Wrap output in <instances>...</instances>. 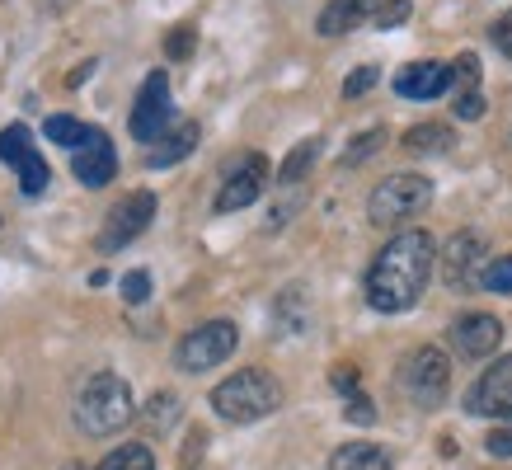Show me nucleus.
<instances>
[{
  "instance_id": "obj_8",
  "label": "nucleus",
  "mask_w": 512,
  "mask_h": 470,
  "mask_svg": "<svg viewBox=\"0 0 512 470\" xmlns=\"http://www.w3.org/2000/svg\"><path fill=\"white\" fill-rule=\"evenodd\" d=\"M170 118H174L170 76H165V71H151V76H146V85H141V94H137V104H132L127 127H132V137H137V141H151V146H156V141L165 137Z\"/></svg>"
},
{
  "instance_id": "obj_35",
  "label": "nucleus",
  "mask_w": 512,
  "mask_h": 470,
  "mask_svg": "<svg viewBox=\"0 0 512 470\" xmlns=\"http://www.w3.org/2000/svg\"><path fill=\"white\" fill-rule=\"evenodd\" d=\"M489 38H494V47L503 52V57H512V10H508V15H498V19H494Z\"/></svg>"
},
{
  "instance_id": "obj_32",
  "label": "nucleus",
  "mask_w": 512,
  "mask_h": 470,
  "mask_svg": "<svg viewBox=\"0 0 512 470\" xmlns=\"http://www.w3.org/2000/svg\"><path fill=\"white\" fill-rule=\"evenodd\" d=\"M376 80H381V71H376V66H357L353 76L343 80V99H357V94H367Z\"/></svg>"
},
{
  "instance_id": "obj_9",
  "label": "nucleus",
  "mask_w": 512,
  "mask_h": 470,
  "mask_svg": "<svg viewBox=\"0 0 512 470\" xmlns=\"http://www.w3.org/2000/svg\"><path fill=\"white\" fill-rule=\"evenodd\" d=\"M71 174H76L85 188L113 184V174H118V151H113V141L104 127H85V132H80L76 151H71Z\"/></svg>"
},
{
  "instance_id": "obj_24",
  "label": "nucleus",
  "mask_w": 512,
  "mask_h": 470,
  "mask_svg": "<svg viewBox=\"0 0 512 470\" xmlns=\"http://www.w3.org/2000/svg\"><path fill=\"white\" fill-rule=\"evenodd\" d=\"M381 146H386V127H367V132L353 137V146L343 151V170H353V165H362V160H372Z\"/></svg>"
},
{
  "instance_id": "obj_3",
  "label": "nucleus",
  "mask_w": 512,
  "mask_h": 470,
  "mask_svg": "<svg viewBox=\"0 0 512 470\" xmlns=\"http://www.w3.org/2000/svg\"><path fill=\"white\" fill-rule=\"evenodd\" d=\"M212 409L226 423H259L282 409V386L268 372H259V367H245V372L226 376L212 391Z\"/></svg>"
},
{
  "instance_id": "obj_34",
  "label": "nucleus",
  "mask_w": 512,
  "mask_h": 470,
  "mask_svg": "<svg viewBox=\"0 0 512 470\" xmlns=\"http://www.w3.org/2000/svg\"><path fill=\"white\" fill-rule=\"evenodd\" d=\"M451 113L461 118V123H475V118H484V94H456V104H451Z\"/></svg>"
},
{
  "instance_id": "obj_33",
  "label": "nucleus",
  "mask_w": 512,
  "mask_h": 470,
  "mask_svg": "<svg viewBox=\"0 0 512 470\" xmlns=\"http://www.w3.org/2000/svg\"><path fill=\"white\" fill-rule=\"evenodd\" d=\"M343 419H348V423H362V428H367V423H376V405L367 400V395H348V405H343Z\"/></svg>"
},
{
  "instance_id": "obj_11",
  "label": "nucleus",
  "mask_w": 512,
  "mask_h": 470,
  "mask_svg": "<svg viewBox=\"0 0 512 470\" xmlns=\"http://www.w3.org/2000/svg\"><path fill=\"white\" fill-rule=\"evenodd\" d=\"M466 414H480V419H508L512 423V353H503V358H498L494 367L470 386Z\"/></svg>"
},
{
  "instance_id": "obj_25",
  "label": "nucleus",
  "mask_w": 512,
  "mask_h": 470,
  "mask_svg": "<svg viewBox=\"0 0 512 470\" xmlns=\"http://www.w3.org/2000/svg\"><path fill=\"white\" fill-rule=\"evenodd\" d=\"M451 85H456V94L480 90V57H475V52H461V57H456V66H451Z\"/></svg>"
},
{
  "instance_id": "obj_17",
  "label": "nucleus",
  "mask_w": 512,
  "mask_h": 470,
  "mask_svg": "<svg viewBox=\"0 0 512 470\" xmlns=\"http://www.w3.org/2000/svg\"><path fill=\"white\" fill-rule=\"evenodd\" d=\"M329 470H390V452L376 442H343L329 456Z\"/></svg>"
},
{
  "instance_id": "obj_27",
  "label": "nucleus",
  "mask_w": 512,
  "mask_h": 470,
  "mask_svg": "<svg viewBox=\"0 0 512 470\" xmlns=\"http://www.w3.org/2000/svg\"><path fill=\"white\" fill-rule=\"evenodd\" d=\"M43 132H47V141H57V146H71V151H76V141H80V132H85V127H80L76 118L57 113V118H47V123H43Z\"/></svg>"
},
{
  "instance_id": "obj_7",
  "label": "nucleus",
  "mask_w": 512,
  "mask_h": 470,
  "mask_svg": "<svg viewBox=\"0 0 512 470\" xmlns=\"http://www.w3.org/2000/svg\"><path fill=\"white\" fill-rule=\"evenodd\" d=\"M151 221H156V193H151V188H137V193L118 198V207L109 212V221H104V231H99L94 245H99V254L123 250V245H132Z\"/></svg>"
},
{
  "instance_id": "obj_18",
  "label": "nucleus",
  "mask_w": 512,
  "mask_h": 470,
  "mask_svg": "<svg viewBox=\"0 0 512 470\" xmlns=\"http://www.w3.org/2000/svg\"><path fill=\"white\" fill-rule=\"evenodd\" d=\"M400 146L409 151V156H442V151L456 146V132H451L447 123H419V127L404 132Z\"/></svg>"
},
{
  "instance_id": "obj_26",
  "label": "nucleus",
  "mask_w": 512,
  "mask_h": 470,
  "mask_svg": "<svg viewBox=\"0 0 512 470\" xmlns=\"http://www.w3.org/2000/svg\"><path fill=\"white\" fill-rule=\"evenodd\" d=\"M179 419V400H174L170 391H160V395H151V405H146V423L156 428V433H165L170 423Z\"/></svg>"
},
{
  "instance_id": "obj_1",
  "label": "nucleus",
  "mask_w": 512,
  "mask_h": 470,
  "mask_svg": "<svg viewBox=\"0 0 512 470\" xmlns=\"http://www.w3.org/2000/svg\"><path fill=\"white\" fill-rule=\"evenodd\" d=\"M437 268V245L428 231H400L390 235V245L367 268V306L381 315L414 311L419 297L428 292V278Z\"/></svg>"
},
{
  "instance_id": "obj_30",
  "label": "nucleus",
  "mask_w": 512,
  "mask_h": 470,
  "mask_svg": "<svg viewBox=\"0 0 512 470\" xmlns=\"http://www.w3.org/2000/svg\"><path fill=\"white\" fill-rule=\"evenodd\" d=\"M146 297H151V273H146V268H132L123 278V301L127 306H141Z\"/></svg>"
},
{
  "instance_id": "obj_23",
  "label": "nucleus",
  "mask_w": 512,
  "mask_h": 470,
  "mask_svg": "<svg viewBox=\"0 0 512 470\" xmlns=\"http://www.w3.org/2000/svg\"><path fill=\"white\" fill-rule=\"evenodd\" d=\"M29 151H38V146H33V132L24 123H10L5 132H0V160H5L10 170H15V165L29 156Z\"/></svg>"
},
{
  "instance_id": "obj_13",
  "label": "nucleus",
  "mask_w": 512,
  "mask_h": 470,
  "mask_svg": "<svg viewBox=\"0 0 512 470\" xmlns=\"http://www.w3.org/2000/svg\"><path fill=\"white\" fill-rule=\"evenodd\" d=\"M503 344V325L489 311H466L461 320H451V348L461 358H489Z\"/></svg>"
},
{
  "instance_id": "obj_22",
  "label": "nucleus",
  "mask_w": 512,
  "mask_h": 470,
  "mask_svg": "<svg viewBox=\"0 0 512 470\" xmlns=\"http://www.w3.org/2000/svg\"><path fill=\"white\" fill-rule=\"evenodd\" d=\"M99 470H156V456H151L146 442H127V447H118V452L104 456Z\"/></svg>"
},
{
  "instance_id": "obj_20",
  "label": "nucleus",
  "mask_w": 512,
  "mask_h": 470,
  "mask_svg": "<svg viewBox=\"0 0 512 470\" xmlns=\"http://www.w3.org/2000/svg\"><path fill=\"white\" fill-rule=\"evenodd\" d=\"M315 160H320V137H311V141H296V146H292V156L282 160V170H278V184H282V188L301 184V174L311 170Z\"/></svg>"
},
{
  "instance_id": "obj_19",
  "label": "nucleus",
  "mask_w": 512,
  "mask_h": 470,
  "mask_svg": "<svg viewBox=\"0 0 512 470\" xmlns=\"http://www.w3.org/2000/svg\"><path fill=\"white\" fill-rule=\"evenodd\" d=\"M273 320H278L282 334H306V325H311L306 292H301V287H287V292L278 297V306H273Z\"/></svg>"
},
{
  "instance_id": "obj_16",
  "label": "nucleus",
  "mask_w": 512,
  "mask_h": 470,
  "mask_svg": "<svg viewBox=\"0 0 512 470\" xmlns=\"http://www.w3.org/2000/svg\"><path fill=\"white\" fill-rule=\"evenodd\" d=\"M198 137H202L198 123H179L174 132H165V137H160L156 146L146 151V165H151V170H170V165H179L184 156H193Z\"/></svg>"
},
{
  "instance_id": "obj_6",
  "label": "nucleus",
  "mask_w": 512,
  "mask_h": 470,
  "mask_svg": "<svg viewBox=\"0 0 512 470\" xmlns=\"http://www.w3.org/2000/svg\"><path fill=\"white\" fill-rule=\"evenodd\" d=\"M240 344V329L231 320H207V325L188 329L179 348H174V362H179V372H212L221 362L235 353Z\"/></svg>"
},
{
  "instance_id": "obj_37",
  "label": "nucleus",
  "mask_w": 512,
  "mask_h": 470,
  "mask_svg": "<svg viewBox=\"0 0 512 470\" xmlns=\"http://www.w3.org/2000/svg\"><path fill=\"white\" fill-rule=\"evenodd\" d=\"M329 381H334V391L357 395V367H334V372H329Z\"/></svg>"
},
{
  "instance_id": "obj_28",
  "label": "nucleus",
  "mask_w": 512,
  "mask_h": 470,
  "mask_svg": "<svg viewBox=\"0 0 512 470\" xmlns=\"http://www.w3.org/2000/svg\"><path fill=\"white\" fill-rule=\"evenodd\" d=\"M480 282L489 287V292H503V297H508V292H512V254H508V259H489V264H484V273H480Z\"/></svg>"
},
{
  "instance_id": "obj_36",
  "label": "nucleus",
  "mask_w": 512,
  "mask_h": 470,
  "mask_svg": "<svg viewBox=\"0 0 512 470\" xmlns=\"http://www.w3.org/2000/svg\"><path fill=\"white\" fill-rule=\"evenodd\" d=\"M484 447H489V456H503V461H512V423H508V428H494V433L484 438Z\"/></svg>"
},
{
  "instance_id": "obj_15",
  "label": "nucleus",
  "mask_w": 512,
  "mask_h": 470,
  "mask_svg": "<svg viewBox=\"0 0 512 470\" xmlns=\"http://www.w3.org/2000/svg\"><path fill=\"white\" fill-rule=\"evenodd\" d=\"M451 85V66L442 62H409L395 76V94L400 99H437Z\"/></svg>"
},
{
  "instance_id": "obj_21",
  "label": "nucleus",
  "mask_w": 512,
  "mask_h": 470,
  "mask_svg": "<svg viewBox=\"0 0 512 470\" xmlns=\"http://www.w3.org/2000/svg\"><path fill=\"white\" fill-rule=\"evenodd\" d=\"M19 174V188H24V198H43L47 184H52V170H47V160L38 156V151H29V156L15 165Z\"/></svg>"
},
{
  "instance_id": "obj_31",
  "label": "nucleus",
  "mask_w": 512,
  "mask_h": 470,
  "mask_svg": "<svg viewBox=\"0 0 512 470\" xmlns=\"http://www.w3.org/2000/svg\"><path fill=\"white\" fill-rule=\"evenodd\" d=\"M193 47H198V33L188 29V24H179V29H174L170 38H165V57H174V62H184L188 52H193Z\"/></svg>"
},
{
  "instance_id": "obj_2",
  "label": "nucleus",
  "mask_w": 512,
  "mask_h": 470,
  "mask_svg": "<svg viewBox=\"0 0 512 470\" xmlns=\"http://www.w3.org/2000/svg\"><path fill=\"white\" fill-rule=\"evenodd\" d=\"M137 414L132 405V386L118 372H94L76 395V428L85 438H113L118 428H127Z\"/></svg>"
},
{
  "instance_id": "obj_4",
  "label": "nucleus",
  "mask_w": 512,
  "mask_h": 470,
  "mask_svg": "<svg viewBox=\"0 0 512 470\" xmlns=\"http://www.w3.org/2000/svg\"><path fill=\"white\" fill-rule=\"evenodd\" d=\"M428 203H433V184L423 174H390L372 188L367 217H372V226H400V221L428 212Z\"/></svg>"
},
{
  "instance_id": "obj_5",
  "label": "nucleus",
  "mask_w": 512,
  "mask_h": 470,
  "mask_svg": "<svg viewBox=\"0 0 512 470\" xmlns=\"http://www.w3.org/2000/svg\"><path fill=\"white\" fill-rule=\"evenodd\" d=\"M400 391L414 400L419 409H437L442 400H447L451 391V362L442 348L433 344H419L409 348L400 362Z\"/></svg>"
},
{
  "instance_id": "obj_29",
  "label": "nucleus",
  "mask_w": 512,
  "mask_h": 470,
  "mask_svg": "<svg viewBox=\"0 0 512 470\" xmlns=\"http://www.w3.org/2000/svg\"><path fill=\"white\" fill-rule=\"evenodd\" d=\"M404 19H409V0H381V5H376V15H372V24L386 33V29H400Z\"/></svg>"
},
{
  "instance_id": "obj_10",
  "label": "nucleus",
  "mask_w": 512,
  "mask_h": 470,
  "mask_svg": "<svg viewBox=\"0 0 512 470\" xmlns=\"http://www.w3.org/2000/svg\"><path fill=\"white\" fill-rule=\"evenodd\" d=\"M268 188V160L259 156V151H249V156H240L226 170V184H221L217 193V212L226 217V212H245L249 203H259V193Z\"/></svg>"
},
{
  "instance_id": "obj_14",
  "label": "nucleus",
  "mask_w": 512,
  "mask_h": 470,
  "mask_svg": "<svg viewBox=\"0 0 512 470\" xmlns=\"http://www.w3.org/2000/svg\"><path fill=\"white\" fill-rule=\"evenodd\" d=\"M376 5L381 0H329L320 19H315V33L320 38H343V33H353L357 24H372Z\"/></svg>"
},
{
  "instance_id": "obj_38",
  "label": "nucleus",
  "mask_w": 512,
  "mask_h": 470,
  "mask_svg": "<svg viewBox=\"0 0 512 470\" xmlns=\"http://www.w3.org/2000/svg\"><path fill=\"white\" fill-rule=\"evenodd\" d=\"M62 470H85V466H80V461H71V466H62Z\"/></svg>"
},
{
  "instance_id": "obj_12",
  "label": "nucleus",
  "mask_w": 512,
  "mask_h": 470,
  "mask_svg": "<svg viewBox=\"0 0 512 470\" xmlns=\"http://www.w3.org/2000/svg\"><path fill=\"white\" fill-rule=\"evenodd\" d=\"M480 264H484V235L480 231H456L447 240V254H442V278H447L451 292H466L480 282Z\"/></svg>"
}]
</instances>
